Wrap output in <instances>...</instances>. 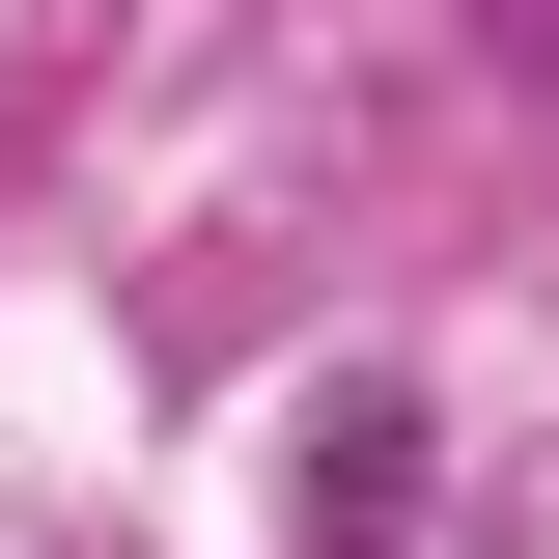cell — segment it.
<instances>
[{
    "label": "cell",
    "mask_w": 559,
    "mask_h": 559,
    "mask_svg": "<svg viewBox=\"0 0 559 559\" xmlns=\"http://www.w3.org/2000/svg\"><path fill=\"white\" fill-rule=\"evenodd\" d=\"M503 57H532V84H559V0H503Z\"/></svg>",
    "instance_id": "obj_2"
},
{
    "label": "cell",
    "mask_w": 559,
    "mask_h": 559,
    "mask_svg": "<svg viewBox=\"0 0 559 559\" xmlns=\"http://www.w3.org/2000/svg\"><path fill=\"white\" fill-rule=\"evenodd\" d=\"M392 448H419V419H392V392H336V419H308V532H336V559H364V532H392V503H419V476H392Z\"/></svg>",
    "instance_id": "obj_1"
}]
</instances>
